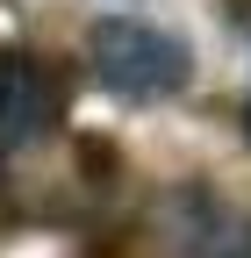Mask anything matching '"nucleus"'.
Returning a JSON list of instances; mask_svg holds the SVG:
<instances>
[{
    "label": "nucleus",
    "mask_w": 251,
    "mask_h": 258,
    "mask_svg": "<svg viewBox=\"0 0 251 258\" xmlns=\"http://www.w3.org/2000/svg\"><path fill=\"white\" fill-rule=\"evenodd\" d=\"M65 108H72V86H65V72L43 50L0 43V158L57 137L65 129Z\"/></svg>",
    "instance_id": "f03ea898"
},
{
    "label": "nucleus",
    "mask_w": 251,
    "mask_h": 258,
    "mask_svg": "<svg viewBox=\"0 0 251 258\" xmlns=\"http://www.w3.org/2000/svg\"><path fill=\"white\" fill-rule=\"evenodd\" d=\"M86 64H93V79H101L115 101H172V93L194 79V50H186L172 29H158V22H130V15L93 22Z\"/></svg>",
    "instance_id": "f257e3e1"
},
{
    "label": "nucleus",
    "mask_w": 251,
    "mask_h": 258,
    "mask_svg": "<svg viewBox=\"0 0 251 258\" xmlns=\"http://www.w3.org/2000/svg\"><path fill=\"white\" fill-rule=\"evenodd\" d=\"M244 144H251V101H244Z\"/></svg>",
    "instance_id": "7ed1b4c3"
}]
</instances>
